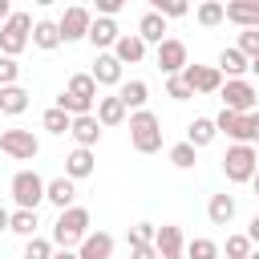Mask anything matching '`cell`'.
<instances>
[{"mask_svg":"<svg viewBox=\"0 0 259 259\" xmlns=\"http://www.w3.org/2000/svg\"><path fill=\"white\" fill-rule=\"evenodd\" d=\"M117 12H121V0H97V16H109L113 20Z\"/></svg>","mask_w":259,"mask_h":259,"instance_id":"b9f144b4","label":"cell"},{"mask_svg":"<svg viewBox=\"0 0 259 259\" xmlns=\"http://www.w3.org/2000/svg\"><path fill=\"white\" fill-rule=\"evenodd\" d=\"M247 259H259V247H255V251H251V255H247Z\"/></svg>","mask_w":259,"mask_h":259,"instance_id":"816d5d0a","label":"cell"},{"mask_svg":"<svg viewBox=\"0 0 259 259\" xmlns=\"http://www.w3.org/2000/svg\"><path fill=\"white\" fill-rule=\"evenodd\" d=\"M219 73H223L227 81H243V73H251V61L231 45V49H223V53H219Z\"/></svg>","mask_w":259,"mask_h":259,"instance_id":"d6986e66","label":"cell"},{"mask_svg":"<svg viewBox=\"0 0 259 259\" xmlns=\"http://www.w3.org/2000/svg\"><path fill=\"white\" fill-rule=\"evenodd\" d=\"M73 142L81 146V150H93L97 146V138H101V121L93 117V113H85V117H73Z\"/></svg>","mask_w":259,"mask_h":259,"instance_id":"ffe728a7","label":"cell"},{"mask_svg":"<svg viewBox=\"0 0 259 259\" xmlns=\"http://www.w3.org/2000/svg\"><path fill=\"white\" fill-rule=\"evenodd\" d=\"M166 97H174V101H186V97H194V93L186 89V81H182V77H170V81H166Z\"/></svg>","mask_w":259,"mask_h":259,"instance_id":"60d3db41","label":"cell"},{"mask_svg":"<svg viewBox=\"0 0 259 259\" xmlns=\"http://www.w3.org/2000/svg\"><path fill=\"white\" fill-rule=\"evenodd\" d=\"M93 117H97L101 125H121V121L130 117V109H125V101H121L117 93H109V97H97V109H93Z\"/></svg>","mask_w":259,"mask_h":259,"instance_id":"e0dca14e","label":"cell"},{"mask_svg":"<svg viewBox=\"0 0 259 259\" xmlns=\"http://www.w3.org/2000/svg\"><path fill=\"white\" fill-rule=\"evenodd\" d=\"M170 166H178V170H190L194 166V146L190 142H178V146H170Z\"/></svg>","mask_w":259,"mask_h":259,"instance_id":"836d02e7","label":"cell"},{"mask_svg":"<svg viewBox=\"0 0 259 259\" xmlns=\"http://www.w3.org/2000/svg\"><path fill=\"white\" fill-rule=\"evenodd\" d=\"M154 239H158L154 223H134L130 227V247H154Z\"/></svg>","mask_w":259,"mask_h":259,"instance_id":"d6a6232c","label":"cell"},{"mask_svg":"<svg viewBox=\"0 0 259 259\" xmlns=\"http://www.w3.org/2000/svg\"><path fill=\"white\" fill-rule=\"evenodd\" d=\"M12 20V8H8V0H0V24H8Z\"/></svg>","mask_w":259,"mask_h":259,"instance_id":"bcb514c9","label":"cell"},{"mask_svg":"<svg viewBox=\"0 0 259 259\" xmlns=\"http://www.w3.org/2000/svg\"><path fill=\"white\" fill-rule=\"evenodd\" d=\"M16 77H20V65H16V57H0V89L16 85Z\"/></svg>","mask_w":259,"mask_h":259,"instance_id":"f35d334b","label":"cell"},{"mask_svg":"<svg viewBox=\"0 0 259 259\" xmlns=\"http://www.w3.org/2000/svg\"><path fill=\"white\" fill-rule=\"evenodd\" d=\"M8 227H12V210H4V206H0V231H8Z\"/></svg>","mask_w":259,"mask_h":259,"instance_id":"7dc6e473","label":"cell"},{"mask_svg":"<svg viewBox=\"0 0 259 259\" xmlns=\"http://www.w3.org/2000/svg\"><path fill=\"white\" fill-rule=\"evenodd\" d=\"M214 138H219V125H214V117H194V121L186 125V142H190L194 150L210 146Z\"/></svg>","mask_w":259,"mask_h":259,"instance_id":"cb8c5ba5","label":"cell"},{"mask_svg":"<svg viewBox=\"0 0 259 259\" xmlns=\"http://www.w3.org/2000/svg\"><path fill=\"white\" fill-rule=\"evenodd\" d=\"M223 174H227V182H251V178L259 174V154H255V146H227V154H223Z\"/></svg>","mask_w":259,"mask_h":259,"instance_id":"8992f818","label":"cell"},{"mask_svg":"<svg viewBox=\"0 0 259 259\" xmlns=\"http://www.w3.org/2000/svg\"><path fill=\"white\" fill-rule=\"evenodd\" d=\"M227 20L239 24L243 32L247 28H259V0H231L227 4Z\"/></svg>","mask_w":259,"mask_h":259,"instance_id":"ac0fdd59","label":"cell"},{"mask_svg":"<svg viewBox=\"0 0 259 259\" xmlns=\"http://www.w3.org/2000/svg\"><path fill=\"white\" fill-rule=\"evenodd\" d=\"M93 81L97 85H121V61L113 53H97L93 61Z\"/></svg>","mask_w":259,"mask_h":259,"instance_id":"603a6c76","label":"cell"},{"mask_svg":"<svg viewBox=\"0 0 259 259\" xmlns=\"http://www.w3.org/2000/svg\"><path fill=\"white\" fill-rule=\"evenodd\" d=\"M117 97L125 101V109H146V101H150V85L146 81H121V89H117Z\"/></svg>","mask_w":259,"mask_h":259,"instance_id":"4316f807","label":"cell"},{"mask_svg":"<svg viewBox=\"0 0 259 259\" xmlns=\"http://www.w3.org/2000/svg\"><path fill=\"white\" fill-rule=\"evenodd\" d=\"M247 121H251V146H259V109L247 113Z\"/></svg>","mask_w":259,"mask_h":259,"instance_id":"ee69618b","label":"cell"},{"mask_svg":"<svg viewBox=\"0 0 259 259\" xmlns=\"http://www.w3.org/2000/svg\"><path fill=\"white\" fill-rule=\"evenodd\" d=\"M251 247H255V243H251L247 235H227V259H247Z\"/></svg>","mask_w":259,"mask_h":259,"instance_id":"d590c367","label":"cell"},{"mask_svg":"<svg viewBox=\"0 0 259 259\" xmlns=\"http://www.w3.org/2000/svg\"><path fill=\"white\" fill-rule=\"evenodd\" d=\"M36 227H40V223H36V210H12V227H8V231L20 235L24 243L36 239Z\"/></svg>","mask_w":259,"mask_h":259,"instance_id":"f546056e","label":"cell"},{"mask_svg":"<svg viewBox=\"0 0 259 259\" xmlns=\"http://www.w3.org/2000/svg\"><path fill=\"white\" fill-rule=\"evenodd\" d=\"M247 61H255L259 57V28H247V32H239V45H235Z\"/></svg>","mask_w":259,"mask_h":259,"instance_id":"8d00e7d4","label":"cell"},{"mask_svg":"<svg viewBox=\"0 0 259 259\" xmlns=\"http://www.w3.org/2000/svg\"><path fill=\"white\" fill-rule=\"evenodd\" d=\"M113 255V235L109 231H89L85 243L77 247V259H109Z\"/></svg>","mask_w":259,"mask_h":259,"instance_id":"2e32d148","label":"cell"},{"mask_svg":"<svg viewBox=\"0 0 259 259\" xmlns=\"http://www.w3.org/2000/svg\"><path fill=\"white\" fill-rule=\"evenodd\" d=\"M89 24H93V12H89V8H81V4L65 8V16L57 20V28H61V40H65V45H69V40H85V36H89Z\"/></svg>","mask_w":259,"mask_h":259,"instance_id":"30bf717a","label":"cell"},{"mask_svg":"<svg viewBox=\"0 0 259 259\" xmlns=\"http://www.w3.org/2000/svg\"><path fill=\"white\" fill-rule=\"evenodd\" d=\"M186 259H219V247L210 239H190L186 243Z\"/></svg>","mask_w":259,"mask_h":259,"instance_id":"e575fe53","label":"cell"},{"mask_svg":"<svg viewBox=\"0 0 259 259\" xmlns=\"http://www.w3.org/2000/svg\"><path fill=\"white\" fill-rule=\"evenodd\" d=\"M93 49H113L117 40H121V28H117V20H109V16H93V24H89V36H85Z\"/></svg>","mask_w":259,"mask_h":259,"instance_id":"4fadbf2b","label":"cell"},{"mask_svg":"<svg viewBox=\"0 0 259 259\" xmlns=\"http://www.w3.org/2000/svg\"><path fill=\"white\" fill-rule=\"evenodd\" d=\"M251 77H255V81H259V57H255V61H251Z\"/></svg>","mask_w":259,"mask_h":259,"instance_id":"681fc988","label":"cell"},{"mask_svg":"<svg viewBox=\"0 0 259 259\" xmlns=\"http://www.w3.org/2000/svg\"><path fill=\"white\" fill-rule=\"evenodd\" d=\"M45 202H53L57 210H69V206H77V182L73 178H53L49 182V190H45Z\"/></svg>","mask_w":259,"mask_h":259,"instance_id":"5bb4252c","label":"cell"},{"mask_svg":"<svg viewBox=\"0 0 259 259\" xmlns=\"http://www.w3.org/2000/svg\"><path fill=\"white\" fill-rule=\"evenodd\" d=\"M40 125H45L49 134H69V130H73V117H69L65 109H57V105H53V109H45Z\"/></svg>","mask_w":259,"mask_h":259,"instance_id":"1f68e13d","label":"cell"},{"mask_svg":"<svg viewBox=\"0 0 259 259\" xmlns=\"http://www.w3.org/2000/svg\"><path fill=\"white\" fill-rule=\"evenodd\" d=\"M24 259H53V239H28L24 243Z\"/></svg>","mask_w":259,"mask_h":259,"instance_id":"74e56055","label":"cell"},{"mask_svg":"<svg viewBox=\"0 0 259 259\" xmlns=\"http://www.w3.org/2000/svg\"><path fill=\"white\" fill-rule=\"evenodd\" d=\"M214 125H219V134H227L235 146H251V121H247V113H231V109H223V113L214 117Z\"/></svg>","mask_w":259,"mask_h":259,"instance_id":"7c38bea8","label":"cell"},{"mask_svg":"<svg viewBox=\"0 0 259 259\" xmlns=\"http://www.w3.org/2000/svg\"><path fill=\"white\" fill-rule=\"evenodd\" d=\"M89 223H93V219H89L85 206H69V210H61L57 223H53V247H61V251L81 247L85 235H89Z\"/></svg>","mask_w":259,"mask_h":259,"instance_id":"7a4b0ae2","label":"cell"},{"mask_svg":"<svg viewBox=\"0 0 259 259\" xmlns=\"http://www.w3.org/2000/svg\"><path fill=\"white\" fill-rule=\"evenodd\" d=\"M130 146L138 154H158L162 150V121H158V113H150V109L130 113Z\"/></svg>","mask_w":259,"mask_h":259,"instance_id":"3957f363","label":"cell"},{"mask_svg":"<svg viewBox=\"0 0 259 259\" xmlns=\"http://www.w3.org/2000/svg\"><path fill=\"white\" fill-rule=\"evenodd\" d=\"M247 239L259 243V210H255V219H251V227H247Z\"/></svg>","mask_w":259,"mask_h":259,"instance_id":"f6af8a7d","label":"cell"},{"mask_svg":"<svg viewBox=\"0 0 259 259\" xmlns=\"http://www.w3.org/2000/svg\"><path fill=\"white\" fill-rule=\"evenodd\" d=\"M154 12L158 16H186V0H154Z\"/></svg>","mask_w":259,"mask_h":259,"instance_id":"ab89813d","label":"cell"},{"mask_svg":"<svg viewBox=\"0 0 259 259\" xmlns=\"http://www.w3.org/2000/svg\"><path fill=\"white\" fill-rule=\"evenodd\" d=\"M0 154H8L16 162H32L40 154V142H36L32 130H4L0 134Z\"/></svg>","mask_w":259,"mask_h":259,"instance_id":"ba28073f","label":"cell"},{"mask_svg":"<svg viewBox=\"0 0 259 259\" xmlns=\"http://www.w3.org/2000/svg\"><path fill=\"white\" fill-rule=\"evenodd\" d=\"M28 45H32V16L12 12V20L0 24V57H20Z\"/></svg>","mask_w":259,"mask_h":259,"instance_id":"5b68a950","label":"cell"},{"mask_svg":"<svg viewBox=\"0 0 259 259\" xmlns=\"http://www.w3.org/2000/svg\"><path fill=\"white\" fill-rule=\"evenodd\" d=\"M198 24L202 28H214V24H223L227 20V4H219V0H206V4H198Z\"/></svg>","mask_w":259,"mask_h":259,"instance_id":"4dcf8cb0","label":"cell"},{"mask_svg":"<svg viewBox=\"0 0 259 259\" xmlns=\"http://www.w3.org/2000/svg\"><path fill=\"white\" fill-rule=\"evenodd\" d=\"M57 109H65L69 117L93 113V109H97V81H93V73H73L69 85H65L61 97H57Z\"/></svg>","mask_w":259,"mask_h":259,"instance_id":"6da1fadb","label":"cell"},{"mask_svg":"<svg viewBox=\"0 0 259 259\" xmlns=\"http://www.w3.org/2000/svg\"><path fill=\"white\" fill-rule=\"evenodd\" d=\"M113 57H117L121 65H138V61L146 57V40H142L138 32H121V40L113 45Z\"/></svg>","mask_w":259,"mask_h":259,"instance_id":"7402d4cb","label":"cell"},{"mask_svg":"<svg viewBox=\"0 0 259 259\" xmlns=\"http://www.w3.org/2000/svg\"><path fill=\"white\" fill-rule=\"evenodd\" d=\"M130 259H162L158 247H130Z\"/></svg>","mask_w":259,"mask_h":259,"instance_id":"7bdbcfd3","label":"cell"},{"mask_svg":"<svg viewBox=\"0 0 259 259\" xmlns=\"http://www.w3.org/2000/svg\"><path fill=\"white\" fill-rule=\"evenodd\" d=\"M154 247H158V255H162V259H182V251H186V239H182V231H178L174 223H166V227H158V239H154Z\"/></svg>","mask_w":259,"mask_h":259,"instance_id":"9a60e30c","label":"cell"},{"mask_svg":"<svg viewBox=\"0 0 259 259\" xmlns=\"http://www.w3.org/2000/svg\"><path fill=\"white\" fill-rule=\"evenodd\" d=\"M28 109V89H20V85H8V89H0V113H8V117H20Z\"/></svg>","mask_w":259,"mask_h":259,"instance_id":"f1b7e54d","label":"cell"},{"mask_svg":"<svg viewBox=\"0 0 259 259\" xmlns=\"http://www.w3.org/2000/svg\"><path fill=\"white\" fill-rule=\"evenodd\" d=\"M219 97H223V109H231V113H255V101H259V93H255V81H223V89H219Z\"/></svg>","mask_w":259,"mask_h":259,"instance_id":"52a82bcc","label":"cell"},{"mask_svg":"<svg viewBox=\"0 0 259 259\" xmlns=\"http://www.w3.org/2000/svg\"><path fill=\"white\" fill-rule=\"evenodd\" d=\"M32 45H36V49H45V53H53L57 45H65V40H61L57 20H36V24H32Z\"/></svg>","mask_w":259,"mask_h":259,"instance_id":"484cf974","label":"cell"},{"mask_svg":"<svg viewBox=\"0 0 259 259\" xmlns=\"http://www.w3.org/2000/svg\"><path fill=\"white\" fill-rule=\"evenodd\" d=\"M138 36H142L146 45H162V40H166V16H158V12L150 8V12L138 20Z\"/></svg>","mask_w":259,"mask_h":259,"instance_id":"d4e9b609","label":"cell"},{"mask_svg":"<svg viewBox=\"0 0 259 259\" xmlns=\"http://www.w3.org/2000/svg\"><path fill=\"white\" fill-rule=\"evenodd\" d=\"M178 77L186 81L190 93H219V89H223V73H219V65H186Z\"/></svg>","mask_w":259,"mask_h":259,"instance_id":"9c48e42d","label":"cell"},{"mask_svg":"<svg viewBox=\"0 0 259 259\" xmlns=\"http://www.w3.org/2000/svg\"><path fill=\"white\" fill-rule=\"evenodd\" d=\"M206 219H210L214 227H227V223L235 219V198H231V194H210V202H206Z\"/></svg>","mask_w":259,"mask_h":259,"instance_id":"83f0119b","label":"cell"},{"mask_svg":"<svg viewBox=\"0 0 259 259\" xmlns=\"http://www.w3.org/2000/svg\"><path fill=\"white\" fill-rule=\"evenodd\" d=\"M8 190H12V202H16V210H36V206L45 202V190H49V182H45L36 170H16V174H12V182H8Z\"/></svg>","mask_w":259,"mask_h":259,"instance_id":"277c9868","label":"cell"},{"mask_svg":"<svg viewBox=\"0 0 259 259\" xmlns=\"http://www.w3.org/2000/svg\"><path fill=\"white\" fill-rule=\"evenodd\" d=\"M251 186H255V194H259V174H255V178H251Z\"/></svg>","mask_w":259,"mask_h":259,"instance_id":"f907efd6","label":"cell"},{"mask_svg":"<svg viewBox=\"0 0 259 259\" xmlns=\"http://www.w3.org/2000/svg\"><path fill=\"white\" fill-rule=\"evenodd\" d=\"M154 61H158V69H162V73H170V77H178V73L190 65V61H186V45H182L178 36H166V40L158 45Z\"/></svg>","mask_w":259,"mask_h":259,"instance_id":"8fae6325","label":"cell"},{"mask_svg":"<svg viewBox=\"0 0 259 259\" xmlns=\"http://www.w3.org/2000/svg\"><path fill=\"white\" fill-rule=\"evenodd\" d=\"M97 170V158H93V150H73L69 158H65V178H73V182H81V178H89Z\"/></svg>","mask_w":259,"mask_h":259,"instance_id":"44dd1931","label":"cell"},{"mask_svg":"<svg viewBox=\"0 0 259 259\" xmlns=\"http://www.w3.org/2000/svg\"><path fill=\"white\" fill-rule=\"evenodd\" d=\"M53 259H77V251H53Z\"/></svg>","mask_w":259,"mask_h":259,"instance_id":"c3c4849f","label":"cell"}]
</instances>
